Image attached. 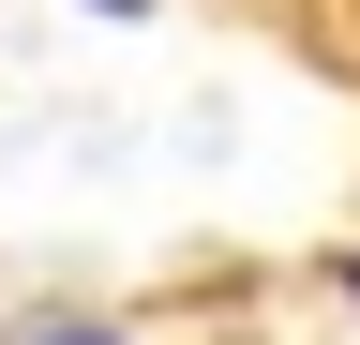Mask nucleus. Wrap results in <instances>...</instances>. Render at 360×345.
<instances>
[{
    "instance_id": "nucleus-1",
    "label": "nucleus",
    "mask_w": 360,
    "mask_h": 345,
    "mask_svg": "<svg viewBox=\"0 0 360 345\" xmlns=\"http://www.w3.org/2000/svg\"><path fill=\"white\" fill-rule=\"evenodd\" d=\"M45 345H120V330H45Z\"/></svg>"
}]
</instances>
